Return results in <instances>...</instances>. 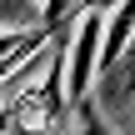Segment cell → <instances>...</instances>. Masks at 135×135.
<instances>
[{
  "instance_id": "cell-1",
  "label": "cell",
  "mask_w": 135,
  "mask_h": 135,
  "mask_svg": "<svg viewBox=\"0 0 135 135\" xmlns=\"http://www.w3.org/2000/svg\"><path fill=\"white\" fill-rule=\"evenodd\" d=\"M65 45H70L65 100H70V110H80V100H85L90 80L100 75V50H105V15H100V10H85V15H75V30L65 35Z\"/></svg>"
},
{
  "instance_id": "cell-2",
  "label": "cell",
  "mask_w": 135,
  "mask_h": 135,
  "mask_svg": "<svg viewBox=\"0 0 135 135\" xmlns=\"http://www.w3.org/2000/svg\"><path fill=\"white\" fill-rule=\"evenodd\" d=\"M115 5H125V0H75V15H85V10H115Z\"/></svg>"
},
{
  "instance_id": "cell-3",
  "label": "cell",
  "mask_w": 135,
  "mask_h": 135,
  "mask_svg": "<svg viewBox=\"0 0 135 135\" xmlns=\"http://www.w3.org/2000/svg\"><path fill=\"white\" fill-rule=\"evenodd\" d=\"M90 135H105V130H100V125H90Z\"/></svg>"
},
{
  "instance_id": "cell-4",
  "label": "cell",
  "mask_w": 135,
  "mask_h": 135,
  "mask_svg": "<svg viewBox=\"0 0 135 135\" xmlns=\"http://www.w3.org/2000/svg\"><path fill=\"white\" fill-rule=\"evenodd\" d=\"M5 120H10V115H0V130H5Z\"/></svg>"
}]
</instances>
